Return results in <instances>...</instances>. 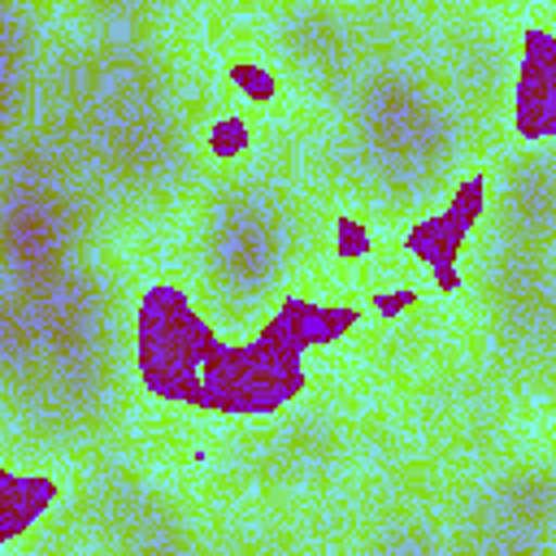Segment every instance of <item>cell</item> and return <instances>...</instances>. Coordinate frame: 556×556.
Segmentation results:
<instances>
[{
	"label": "cell",
	"mask_w": 556,
	"mask_h": 556,
	"mask_svg": "<svg viewBox=\"0 0 556 556\" xmlns=\"http://www.w3.org/2000/svg\"><path fill=\"white\" fill-rule=\"evenodd\" d=\"M482 208H486V182H482V174H469V178H460V187L452 191V200H447L443 213L417 222V226L404 235V252L426 269L430 287H434L439 295H452V291L460 287L456 256H460L469 230L478 226Z\"/></svg>",
	"instance_id": "obj_1"
},
{
	"label": "cell",
	"mask_w": 556,
	"mask_h": 556,
	"mask_svg": "<svg viewBox=\"0 0 556 556\" xmlns=\"http://www.w3.org/2000/svg\"><path fill=\"white\" fill-rule=\"evenodd\" d=\"M513 126L521 139H534V143L556 135V35L543 26L521 35Z\"/></svg>",
	"instance_id": "obj_2"
},
{
	"label": "cell",
	"mask_w": 556,
	"mask_h": 556,
	"mask_svg": "<svg viewBox=\"0 0 556 556\" xmlns=\"http://www.w3.org/2000/svg\"><path fill=\"white\" fill-rule=\"evenodd\" d=\"M61 495V482L52 473H22L17 465L0 469V539L4 547H13Z\"/></svg>",
	"instance_id": "obj_3"
},
{
	"label": "cell",
	"mask_w": 556,
	"mask_h": 556,
	"mask_svg": "<svg viewBox=\"0 0 556 556\" xmlns=\"http://www.w3.org/2000/svg\"><path fill=\"white\" fill-rule=\"evenodd\" d=\"M374 248H378V235L361 213H352V208L334 213V222H330V256L339 265L356 269V265H365L374 256Z\"/></svg>",
	"instance_id": "obj_4"
},
{
	"label": "cell",
	"mask_w": 556,
	"mask_h": 556,
	"mask_svg": "<svg viewBox=\"0 0 556 556\" xmlns=\"http://www.w3.org/2000/svg\"><path fill=\"white\" fill-rule=\"evenodd\" d=\"M208 152H213L217 161H226V165L248 152V122H243V113H222V117L208 126Z\"/></svg>",
	"instance_id": "obj_5"
},
{
	"label": "cell",
	"mask_w": 556,
	"mask_h": 556,
	"mask_svg": "<svg viewBox=\"0 0 556 556\" xmlns=\"http://www.w3.org/2000/svg\"><path fill=\"white\" fill-rule=\"evenodd\" d=\"M230 83L239 87V96L248 104H269L278 96V83L269 78V70L265 65H252V61H235L230 65Z\"/></svg>",
	"instance_id": "obj_6"
}]
</instances>
